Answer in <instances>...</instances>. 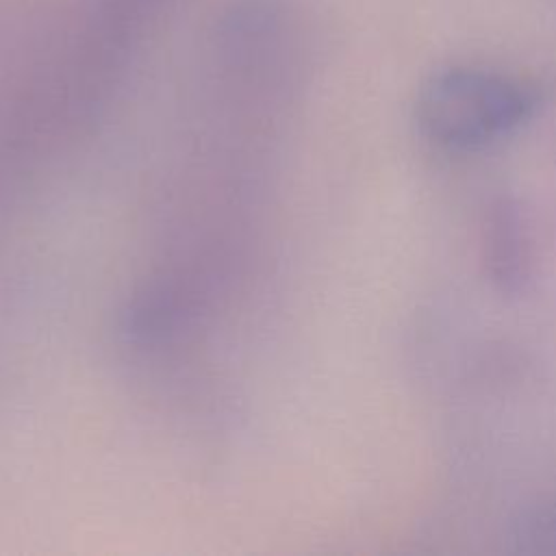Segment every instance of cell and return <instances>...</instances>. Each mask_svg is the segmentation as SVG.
<instances>
[{
  "label": "cell",
  "instance_id": "1",
  "mask_svg": "<svg viewBox=\"0 0 556 556\" xmlns=\"http://www.w3.org/2000/svg\"><path fill=\"white\" fill-rule=\"evenodd\" d=\"M295 0H232L182 93L150 202L143 271L119 337L152 356L211 354L248 293L306 61Z\"/></svg>",
  "mask_w": 556,
  "mask_h": 556
},
{
  "label": "cell",
  "instance_id": "3",
  "mask_svg": "<svg viewBox=\"0 0 556 556\" xmlns=\"http://www.w3.org/2000/svg\"><path fill=\"white\" fill-rule=\"evenodd\" d=\"M541 526H545V536L547 539H556V510L549 513V517L545 521H539Z\"/></svg>",
  "mask_w": 556,
  "mask_h": 556
},
{
  "label": "cell",
  "instance_id": "2",
  "mask_svg": "<svg viewBox=\"0 0 556 556\" xmlns=\"http://www.w3.org/2000/svg\"><path fill=\"white\" fill-rule=\"evenodd\" d=\"M532 111V93L517 80L478 67H447L421 87L417 119L447 148L484 146L517 128Z\"/></svg>",
  "mask_w": 556,
  "mask_h": 556
}]
</instances>
